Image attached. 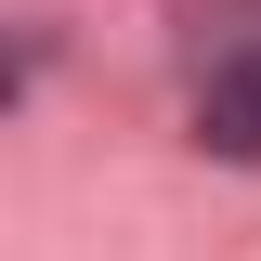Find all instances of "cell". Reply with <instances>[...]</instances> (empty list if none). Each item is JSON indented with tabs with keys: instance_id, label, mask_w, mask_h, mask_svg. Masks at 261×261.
<instances>
[{
	"instance_id": "obj_1",
	"label": "cell",
	"mask_w": 261,
	"mask_h": 261,
	"mask_svg": "<svg viewBox=\"0 0 261 261\" xmlns=\"http://www.w3.org/2000/svg\"><path fill=\"white\" fill-rule=\"evenodd\" d=\"M196 130L222 144V157H261V39H235L209 65V92H196Z\"/></svg>"
}]
</instances>
